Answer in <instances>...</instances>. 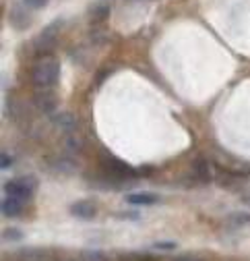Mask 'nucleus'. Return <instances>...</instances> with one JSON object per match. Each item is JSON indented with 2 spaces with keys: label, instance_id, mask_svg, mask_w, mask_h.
<instances>
[{
  "label": "nucleus",
  "instance_id": "obj_17",
  "mask_svg": "<svg viewBox=\"0 0 250 261\" xmlns=\"http://www.w3.org/2000/svg\"><path fill=\"white\" fill-rule=\"evenodd\" d=\"M230 222H234V224H238V226H240V224L250 222V216H240V214H238V216H232V218H230Z\"/></svg>",
  "mask_w": 250,
  "mask_h": 261
},
{
  "label": "nucleus",
  "instance_id": "obj_11",
  "mask_svg": "<svg viewBox=\"0 0 250 261\" xmlns=\"http://www.w3.org/2000/svg\"><path fill=\"white\" fill-rule=\"evenodd\" d=\"M193 170H195V176L199 180H211V168H209V162L207 160H195L193 164Z\"/></svg>",
  "mask_w": 250,
  "mask_h": 261
},
{
  "label": "nucleus",
  "instance_id": "obj_12",
  "mask_svg": "<svg viewBox=\"0 0 250 261\" xmlns=\"http://www.w3.org/2000/svg\"><path fill=\"white\" fill-rule=\"evenodd\" d=\"M65 149H67L71 155L81 153V149H83V141H81V137L75 135V133H71V135L65 139Z\"/></svg>",
  "mask_w": 250,
  "mask_h": 261
},
{
  "label": "nucleus",
  "instance_id": "obj_13",
  "mask_svg": "<svg viewBox=\"0 0 250 261\" xmlns=\"http://www.w3.org/2000/svg\"><path fill=\"white\" fill-rule=\"evenodd\" d=\"M79 261H106V255L102 251H83Z\"/></svg>",
  "mask_w": 250,
  "mask_h": 261
},
{
  "label": "nucleus",
  "instance_id": "obj_14",
  "mask_svg": "<svg viewBox=\"0 0 250 261\" xmlns=\"http://www.w3.org/2000/svg\"><path fill=\"white\" fill-rule=\"evenodd\" d=\"M23 5L29 9H44L48 5V0H23Z\"/></svg>",
  "mask_w": 250,
  "mask_h": 261
},
{
  "label": "nucleus",
  "instance_id": "obj_6",
  "mask_svg": "<svg viewBox=\"0 0 250 261\" xmlns=\"http://www.w3.org/2000/svg\"><path fill=\"white\" fill-rule=\"evenodd\" d=\"M127 201L131 205H153V203L160 201V195L151 193V191H139V193H129Z\"/></svg>",
  "mask_w": 250,
  "mask_h": 261
},
{
  "label": "nucleus",
  "instance_id": "obj_16",
  "mask_svg": "<svg viewBox=\"0 0 250 261\" xmlns=\"http://www.w3.org/2000/svg\"><path fill=\"white\" fill-rule=\"evenodd\" d=\"M176 247V243H170V241H166V243H155L153 245V249H160V251H172Z\"/></svg>",
  "mask_w": 250,
  "mask_h": 261
},
{
  "label": "nucleus",
  "instance_id": "obj_10",
  "mask_svg": "<svg viewBox=\"0 0 250 261\" xmlns=\"http://www.w3.org/2000/svg\"><path fill=\"white\" fill-rule=\"evenodd\" d=\"M60 27H62V19L54 21L52 25H48V27H46V29L42 31V36L38 38V44H52V42L56 40V36H58Z\"/></svg>",
  "mask_w": 250,
  "mask_h": 261
},
{
  "label": "nucleus",
  "instance_id": "obj_7",
  "mask_svg": "<svg viewBox=\"0 0 250 261\" xmlns=\"http://www.w3.org/2000/svg\"><path fill=\"white\" fill-rule=\"evenodd\" d=\"M71 214L75 218H81V220H91V218H96V203L93 201H75L71 205Z\"/></svg>",
  "mask_w": 250,
  "mask_h": 261
},
{
  "label": "nucleus",
  "instance_id": "obj_18",
  "mask_svg": "<svg viewBox=\"0 0 250 261\" xmlns=\"http://www.w3.org/2000/svg\"><path fill=\"white\" fill-rule=\"evenodd\" d=\"M9 166H11V158L3 153V168H9Z\"/></svg>",
  "mask_w": 250,
  "mask_h": 261
},
{
  "label": "nucleus",
  "instance_id": "obj_20",
  "mask_svg": "<svg viewBox=\"0 0 250 261\" xmlns=\"http://www.w3.org/2000/svg\"><path fill=\"white\" fill-rule=\"evenodd\" d=\"M62 261H73V259H62Z\"/></svg>",
  "mask_w": 250,
  "mask_h": 261
},
{
  "label": "nucleus",
  "instance_id": "obj_3",
  "mask_svg": "<svg viewBox=\"0 0 250 261\" xmlns=\"http://www.w3.org/2000/svg\"><path fill=\"white\" fill-rule=\"evenodd\" d=\"M34 100H36V106H38L40 112H44V114H52V112H56L58 100H56V95H54L50 89H38Z\"/></svg>",
  "mask_w": 250,
  "mask_h": 261
},
{
  "label": "nucleus",
  "instance_id": "obj_9",
  "mask_svg": "<svg viewBox=\"0 0 250 261\" xmlns=\"http://www.w3.org/2000/svg\"><path fill=\"white\" fill-rule=\"evenodd\" d=\"M0 210H3L5 216L15 218V216H19L23 212V201L17 199V197H9V195H7V197L3 199V205H0Z\"/></svg>",
  "mask_w": 250,
  "mask_h": 261
},
{
  "label": "nucleus",
  "instance_id": "obj_2",
  "mask_svg": "<svg viewBox=\"0 0 250 261\" xmlns=\"http://www.w3.org/2000/svg\"><path fill=\"white\" fill-rule=\"evenodd\" d=\"M36 191V180L34 176H21V178H13L5 185V193L9 195V197H17L21 201L29 199L31 193Z\"/></svg>",
  "mask_w": 250,
  "mask_h": 261
},
{
  "label": "nucleus",
  "instance_id": "obj_15",
  "mask_svg": "<svg viewBox=\"0 0 250 261\" xmlns=\"http://www.w3.org/2000/svg\"><path fill=\"white\" fill-rule=\"evenodd\" d=\"M19 239H23V234L19 230H15V228H9L5 232V241H19Z\"/></svg>",
  "mask_w": 250,
  "mask_h": 261
},
{
  "label": "nucleus",
  "instance_id": "obj_19",
  "mask_svg": "<svg viewBox=\"0 0 250 261\" xmlns=\"http://www.w3.org/2000/svg\"><path fill=\"white\" fill-rule=\"evenodd\" d=\"M176 261H197V259H191V257H180V259H176Z\"/></svg>",
  "mask_w": 250,
  "mask_h": 261
},
{
  "label": "nucleus",
  "instance_id": "obj_4",
  "mask_svg": "<svg viewBox=\"0 0 250 261\" xmlns=\"http://www.w3.org/2000/svg\"><path fill=\"white\" fill-rule=\"evenodd\" d=\"M104 168L116 176V178H129V176H135V170L129 166V164H124V162L120 160H106L104 162Z\"/></svg>",
  "mask_w": 250,
  "mask_h": 261
},
{
  "label": "nucleus",
  "instance_id": "obj_8",
  "mask_svg": "<svg viewBox=\"0 0 250 261\" xmlns=\"http://www.w3.org/2000/svg\"><path fill=\"white\" fill-rule=\"evenodd\" d=\"M15 257L19 261H46L48 259V251L44 249H34V247H23L15 253Z\"/></svg>",
  "mask_w": 250,
  "mask_h": 261
},
{
  "label": "nucleus",
  "instance_id": "obj_5",
  "mask_svg": "<svg viewBox=\"0 0 250 261\" xmlns=\"http://www.w3.org/2000/svg\"><path fill=\"white\" fill-rule=\"evenodd\" d=\"M52 122H54V126H58L62 130V133H69V135L75 133V128H77V118L71 112H56Z\"/></svg>",
  "mask_w": 250,
  "mask_h": 261
},
{
  "label": "nucleus",
  "instance_id": "obj_1",
  "mask_svg": "<svg viewBox=\"0 0 250 261\" xmlns=\"http://www.w3.org/2000/svg\"><path fill=\"white\" fill-rule=\"evenodd\" d=\"M60 77V60L52 54H44L31 67V83L38 89H50Z\"/></svg>",
  "mask_w": 250,
  "mask_h": 261
}]
</instances>
